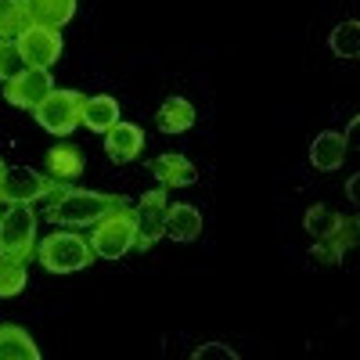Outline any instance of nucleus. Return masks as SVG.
I'll list each match as a JSON object with an SVG mask.
<instances>
[{
  "instance_id": "obj_16",
  "label": "nucleus",
  "mask_w": 360,
  "mask_h": 360,
  "mask_svg": "<svg viewBox=\"0 0 360 360\" xmlns=\"http://www.w3.org/2000/svg\"><path fill=\"white\" fill-rule=\"evenodd\" d=\"M166 234L173 242H195L202 234V213L195 205L180 202V205H169V217H166Z\"/></svg>"
},
{
  "instance_id": "obj_15",
  "label": "nucleus",
  "mask_w": 360,
  "mask_h": 360,
  "mask_svg": "<svg viewBox=\"0 0 360 360\" xmlns=\"http://www.w3.org/2000/svg\"><path fill=\"white\" fill-rule=\"evenodd\" d=\"M0 360H40V346L29 339L25 328L0 324Z\"/></svg>"
},
{
  "instance_id": "obj_24",
  "label": "nucleus",
  "mask_w": 360,
  "mask_h": 360,
  "mask_svg": "<svg viewBox=\"0 0 360 360\" xmlns=\"http://www.w3.org/2000/svg\"><path fill=\"white\" fill-rule=\"evenodd\" d=\"M4 169H8V166H4V159H0V176H4Z\"/></svg>"
},
{
  "instance_id": "obj_3",
  "label": "nucleus",
  "mask_w": 360,
  "mask_h": 360,
  "mask_svg": "<svg viewBox=\"0 0 360 360\" xmlns=\"http://www.w3.org/2000/svg\"><path fill=\"white\" fill-rule=\"evenodd\" d=\"M37 259L51 274H72L94 263V249H90V238L76 231H54L37 245Z\"/></svg>"
},
{
  "instance_id": "obj_8",
  "label": "nucleus",
  "mask_w": 360,
  "mask_h": 360,
  "mask_svg": "<svg viewBox=\"0 0 360 360\" xmlns=\"http://www.w3.org/2000/svg\"><path fill=\"white\" fill-rule=\"evenodd\" d=\"M169 195L166 188H155V191H148L141 198V205L134 209L137 213V249L148 252V249H155V242L166 234V217H169Z\"/></svg>"
},
{
  "instance_id": "obj_18",
  "label": "nucleus",
  "mask_w": 360,
  "mask_h": 360,
  "mask_svg": "<svg viewBox=\"0 0 360 360\" xmlns=\"http://www.w3.org/2000/svg\"><path fill=\"white\" fill-rule=\"evenodd\" d=\"M47 173L54 180H76L83 173V155L72 144H54L47 152Z\"/></svg>"
},
{
  "instance_id": "obj_14",
  "label": "nucleus",
  "mask_w": 360,
  "mask_h": 360,
  "mask_svg": "<svg viewBox=\"0 0 360 360\" xmlns=\"http://www.w3.org/2000/svg\"><path fill=\"white\" fill-rule=\"evenodd\" d=\"M79 123L90 130V134H105L119 123V101L108 98V94H98V98H83V112H79Z\"/></svg>"
},
{
  "instance_id": "obj_11",
  "label": "nucleus",
  "mask_w": 360,
  "mask_h": 360,
  "mask_svg": "<svg viewBox=\"0 0 360 360\" xmlns=\"http://www.w3.org/2000/svg\"><path fill=\"white\" fill-rule=\"evenodd\" d=\"M29 25H44V29H62L76 15V0H22Z\"/></svg>"
},
{
  "instance_id": "obj_5",
  "label": "nucleus",
  "mask_w": 360,
  "mask_h": 360,
  "mask_svg": "<svg viewBox=\"0 0 360 360\" xmlns=\"http://www.w3.org/2000/svg\"><path fill=\"white\" fill-rule=\"evenodd\" d=\"M37 123L54 134V137H69L79 127V112H83V94L79 90H51V94L33 108Z\"/></svg>"
},
{
  "instance_id": "obj_22",
  "label": "nucleus",
  "mask_w": 360,
  "mask_h": 360,
  "mask_svg": "<svg viewBox=\"0 0 360 360\" xmlns=\"http://www.w3.org/2000/svg\"><path fill=\"white\" fill-rule=\"evenodd\" d=\"M29 25L22 0H0V40H15Z\"/></svg>"
},
{
  "instance_id": "obj_21",
  "label": "nucleus",
  "mask_w": 360,
  "mask_h": 360,
  "mask_svg": "<svg viewBox=\"0 0 360 360\" xmlns=\"http://www.w3.org/2000/svg\"><path fill=\"white\" fill-rule=\"evenodd\" d=\"M332 51L339 54V58H356L360 54V22H342V25H335L332 29Z\"/></svg>"
},
{
  "instance_id": "obj_19",
  "label": "nucleus",
  "mask_w": 360,
  "mask_h": 360,
  "mask_svg": "<svg viewBox=\"0 0 360 360\" xmlns=\"http://www.w3.org/2000/svg\"><path fill=\"white\" fill-rule=\"evenodd\" d=\"M25 259L18 256H0V299H11L25 288Z\"/></svg>"
},
{
  "instance_id": "obj_4",
  "label": "nucleus",
  "mask_w": 360,
  "mask_h": 360,
  "mask_svg": "<svg viewBox=\"0 0 360 360\" xmlns=\"http://www.w3.org/2000/svg\"><path fill=\"white\" fill-rule=\"evenodd\" d=\"M37 252V213L33 205H11L0 217V256L29 259Z\"/></svg>"
},
{
  "instance_id": "obj_23",
  "label": "nucleus",
  "mask_w": 360,
  "mask_h": 360,
  "mask_svg": "<svg viewBox=\"0 0 360 360\" xmlns=\"http://www.w3.org/2000/svg\"><path fill=\"white\" fill-rule=\"evenodd\" d=\"M22 69H25V62H22V54H18L15 40H0V83L15 79Z\"/></svg>"
},
{
  "instance_id": "obj_6",
  "label": "nucleus",
  "mask_w": 360,
  "mask_h": 360,
  "mask_svg": "<svg viewBox=\"0 0 360 360\" xmlns=\"http://www.w3.org/2000/svg\"><path fill=\"white\" fill-rule=\"evenodd\" d=\"M54 188V176L47 173H33V169H4L0 176V202L4 205H33L40 198H47Z\"/></svg>"
},
{
  "instance_id": "obj_1",
  "label": "nucleus",
  "mask_w": 360,
  "mask_h": 360,
  "mask_svg": "<svg viewBox=\"0 0 360 360\" xmlns=\"http://www.w3.org/2000/svg\"><path fill=\"white\" fill-rule=\"evenodd\" d=\"M127 205L123 195H105V191H83L72 188V180H54L47 195V220L54 227H94L105 213Z\"/></svg>"
},
{
  "instance_id": "obj_12",
  "label": "nucleus",
  "mask_w": 360,
  "mask_h": 360,
  "mask_svg": "<svg viewBox=\"0 0 360 360\" xmlns=\"http://www.w3.org/2000/svg\"><path fill=\"white\" fill-rule=\"evenodd\" d=\"M148 169H152V176L159 180V188H191L198 180L195 162L184 159V155H159V159H152Z\"/></svg>"
},
{
  "instance_id": "obj_17",
  "label": "nucleus",
  "mask_w": 360,
  "mask_h": 360,
  "mask_svg": "<svg viewBox=\"0 0 360 360\" xmlns=\"http://www.w3.org/2000/svg\"><path fill=\"white\" fill-rule=\"evenodd\" d=\"M155 123L162 134H184L195 127V105L188 98H169V101H162Z\"/></svg>"
},
{
  "instance_id": "obj_7",
  "label": "nucleus",
  "mask_w": 360,
  "mask_h": 360,
  "mask_svg": "<svg viewBox=\"0 0 360 360\" xmlns=\"http://www.w3.org/2000/svg\"><path fill=\"white\" fill-rule=\"evenodd\" d=\"M15 47L22 54V62L33 69H51L62 58V37H58V29H44V25H25L15 37Z\"/></svg>"
},
{
  "instance_id": "obj_13",
  "label": "nucleus",
  "mask_w": 360,
  "mask_h": 360,
  "mask_svg": "<svg viewBox=\"0 0 360 360\" xmlns=\"http://www.w3.org/2000/svg\"><path fill=\"white\" fill-rule=\"evenodd\" d=\"M346 152H349V137L346 134H335V130H324L310 144V162L317 169H339L346 162Z\"/></svg>"
},
{
  "instance_id": "obj_20",
  "label": "nucleus",
  "mask_w": 360,
  "mask_h": 360,
  "mask_svg": "<svg viewBox=\"0 0 360 360\" xmlns=\"http://www.w3.org/2000/svg\"><path fill=\"white\" fill-rule=\"evenodd\" d=\"M339 224H342V217H339V213H332V209H324V205L307 209V217H303V227L317 238V242H324V238H332V234L339 231Z\"/></svg>"
},
{
  "instance_id": "obj_9",
  "label": "nucleus",
  "mask_w": 360,
  "mask_h": 360,
  "mask_svg": "<svg viewBox=\"0 0 360 360\" xmlns=\"http://www.w3.org/2000/svg\"><path fill=\"white\" fill-rule=\"evenodd\" d=\"M51 90H54V83H51V72H47V69H33V65H25L15 79H8L4 98H8V105H15V108L33 112V108L51 94Z\"/></svg>"
},
{
  "instance_id": "obj_2",
  "label": "nucleus",
  "mask_w": 360,
  "mask_h": 360,
  "mask_svg": "<svg viewBox=\"0 0 360 360\" xmlns=\"http://www.w3.org/2000/svg\"><path fill=\"white\" fill-rule=\"evenodd\" d=\"M90 249L101 259H123L130 249H137V213L130 205H119L105 213L94 231H90Z\"/></svg>"
},
{
  "instance_id": "obj_10",
  "label": "nucleus",
  "mask_w": 360,
  "mask_h": 360,
  "mask_svg": "<svg viewBox=\"0 0 360 360\" xmlns=\"http://www.w3.org/2000/svg\"><path fill=\"white\" fill-rule=\"evenodd\" d=\"M105 152H108V159H112L115 166L134 162V159L144 152V134H141V127L123 123V119H119L112 130H105Z\"/></svg>"
}]
</instances>
